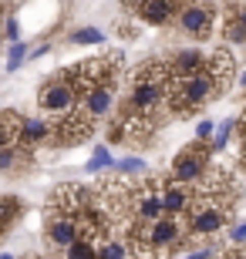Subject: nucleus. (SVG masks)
<instances>
[{
	"label": "nucleus",
	"mask_w": 246,
	"mask_h": 259,
	"mask_svg": "<svg viewBox=\"0 0 246 259\" xmlns=\"http://www.w3.org/2000/svg\"><path fill=\"white\" fill-rule=\"evenodd\" d=\"M239 88H243V91H246V71H243V74H239Z\"/></svg>",
	"instance_id": "nucleus-29"
},
{
	"label": "nucleus",
	"mask_w": 246,
	"mask_h": 259,
	"mask_svg": "<svg viewBox=\"0 0 246 259\" xmlns=\"http://www.w3.org/2000/svg\"><path fill=\"white\" fill-rule=\"evenodd\" d=\"M206 71L213 74V81H216L223 91H226L229 84H233V74H236V64H233V54L223 48L216 51H209V58H206Z\"/></svg>",
	"instance_id": "nucleus-13"
},
{
	"label": "nucleus",
	"mask_w": 246,
	"mask_h": 259,
	"mask_svg": "<svg viewBox=\"0 0 246 259\" xmlns=\"http://www.w3.org/2000/svg\"><path fill=\"white\" fill-rule=\"evenodd\" d=\"M128 256H132V249H128L125 236H108L98 246V259H128Z\"/></svg>",
	"instance_id": "nucleus-16"
},
{
	"label": "nucleus",
	"mask_w": 246,
	"mask_h": 259,
	"mask_svg": "<svg viewBox=\"0 0 246 259\" xmlns=\"http://www.w3.org/2000/svg\"><path fill=\"white\" fill-rule=\"evenodd\" d=\"M209 162H213V152H209L206 142H189L175 158H172V172L169 179L182 185H199L209 175Z\"/></svg>",
	"instance_id": "nucleus-3"
},
{
	"label": "nucleus",
	"mask_w": 246,
	"mask_h": 259,
	"mask_svg": "<svg viewBox=\"0 0 246 259\" xmlns=\"http://www.w3.org/2000/svg\"><path fill=\"white\" fill-rule=\"evenodd\" d=\"M48 142H57V128L48 118H24L20 128V148H41Z\"/></svg>",
	"instance_id": "nucleus-11"
},
{
	"label": "nucleus",
	"mask_w": 246,
	"mask_h": 259,
	"mask_svg": "<svg viewBox=\"0 0 246 259\" xmlns=\"http://www.w3.org/2000/svg\"><path fill=\"white\" fill-rule=\"evenodd\" d=\"M226 40L229 44H246V27H243V20L233 14L229 17V24H226Z\"/></svg>",
	"instance_id": "nucleus-22"
},
{
	"label": "nucleus",
	"mask_w": 246,
	"mask_h": 259,
	"mask_svg": "<svg viewBox=\"0 0 246 259\" xmlns=\"http://www.w3.org/2000/svg\"><path fill=\"white\" fill-rule=\"evenodd\" d=\"M20 128H24V115H17V111H0V148H17Z\"/></svg>",
	"instance_id": "nucleus-14"
},
{
	"label": "nucleus",
	"mask_w": 246,
	"mask_h": 259,
	"mask_svg": "<svg viewBox=\"0 0 246 259\" xmlns=\"http://www.w3.org/2000/svg\"><path fill=\"white\" fill-rule=\"evenodd\" d=\"M223 95V88L213 81L206 67L192 77H172V91H169V111L172 115H192L199 108H206L209 101H216Z\"/></svg>",
	"instance_id": "nucleus-1"
},
{
	"label": "nucleus",
	"mask_w": 246,
	"mask_h": 259,
	"mask_svg": "<svg viewBox=\"0 0 246 259\" xmlns=\"http://www.w3.org/2000/svg\"><path fill=\"white\" fill-rule=\"evenodd\" d=\"M165 215V199H162V182L159 179H142L132 185V226H152Z\"/></svg>",
	"instance_id": "nucleus-4"
},
{
	"label": "nucleus",
	"mask_w": 246,
	"mask_h": 259,
	"mask_svg": "<svg viewBox=\"0 0 246 259\" xmlns=\"http://www.w3.org/2000/svg\"><path fill=\"white\" fill-rule=\"evenodd\" d=\"M219 252L216 249H199V252H192V256H186V259H216Z\"/></svg>",
	"instance_id": "nucleus-27"
},
{
	"label": "nucleus",
	"mask_w": 246,
	"mask_h": 259,
	"mask_svg": "<svg viewBox=\"0 0 246 259\" xmlns=\"http://www.w3.org/2000/svg\"><path fill=\"white\" fill-rule=\"evenodd\" d=\"M17 215H20V199H14V195H0V236L14 226Z\"/></svg>",
	"instance_id": "nucleus-17"
},
{
	"label": "nucleus",
	"mask_w": 246,
	"mask_h": 259,
	"mask_svg": "<svg viewBox=\"0 0 246 259\" xmlns=\"http://www.w3.org/2000/svg\"><path fill=\"white\" fill-rule=\"evenodd\" d=\"M115 168L118 172H125V175H142V172H149V165L142 162V158H135V155H128V158H122V162H115Z\"/></svg>",
	"instance_id": "nucleus-23"
},
{
	"label": "nucleus",
	"mask_w": 246,
	"mask_h": 259,
	"mask_svg": "<svg viewBox=\"0 0 246 259\" xmlns=\"http://www.w3.org/2000/svg\"><path fill=\"white\" fill-rule=\"evenodd\" d=\"M91 202H95V192H91V189L75 185V182H64L48 195V212H61V215L81 219V215L91 209Z\"/></svg>",
	"instance_id": "nucleus-6"
},
{
	"label": "nucleus",
	"mask_w": 246,
	"mask_h": 259,
	"mask_svg": "<svg viewBox=\"0 0 246 259\" xmlns=\"http://www.w3.org/2000/svg\"><path fill=\"white\" fill-rule=\"evenodd\" d=\"M233 128H236V118H223L219 128H216V135H213V142H209V152L213 155L223 152V148L229 145V138H233Z\"/></svg>",
	"instance_id": "nucleus-18"
},
{
	"label": "nucleus",
	"mask_w": 246,
	"mask_h": 259,
	"mask_svg": "<svg viewBox=\"0 0 246 259\" xmlns=\"http://www.w3.org/2000/svg\"><path fill=\"white\" fill-rule=\"evenodd\" d=\"M81 236H85L81 219L61 215V212H48V215H44V242H48V249L64 252V249H71Z\"/></svg>",
	"instance_id": "nucleus-5"
},
{
	"label": "nucleus",
	"mask_w": 246,
	"mask_h": 259,
	"mask_svg": "<svg viewBox=\"0 0 246 259\" xmlns=\"http://www.w3.org/2000/svg\"><path fill=\"white\" fill-rule=\"evenodd\" d=\"M236 17L243 20V27H246V4H239V7H236Z\"/></svg>",
	"instance_id": "nucleus-28"
},
{
	"label": "nucleus",
	"mask_w": 246,
	"mask_h": 259,
	"mask_svg": "<svg viewBox=\"0 0 246 259\" xmlns=\"http://www.w3.org/2000/svg\"><path fill=\"white\" fill-rule=\"evenodd\" d=\"M38 108L54 121V125L64 121V118H71L78 108H81V95H78V88L67 81L64 71L54 74V77H48V81L38 88Z\"/></svg>",
	"instance_id": "nucleus-2"
},
{
	"label": "nucleus",
	"mask_w": 246,
	"mask_h": 259,
	"mask_svg": "<svg viewBox=\"0 0 246 259\" xmlns=\"http://www.w3.org/2000/svg\"><path fill=\"white\" fill-rule=\"evenodd\" d=\"M115 88H118V81H98V84H91L85 95H81V108L88 111V118H91L95 125L108 121V115H112V108H115Z\"/></svg>",
	"instance_id": "nucleus-7"
},
{
	"label": "nucleus",
	"mask_w": 246,
	"mask_h": 259,
	"mask_svg": "<svg viewBox=\"0 0 246 259\" xmlns=\"http://www.w3.org/2000/svg\"><path fill=\"white\" fill-rule=\"evenodd\" d=\"M30 58V48L27 40H20V44H10V54H7V71L14 74V71H20V64Z\"/></svg>",
	"instance_id": "nucleus-19"
},
{
	"label": "nucleus",
	"mask_w": 246,
	"mask_h": 259,
	"mask_svg": "<svg viewBox=\"0 0 246 259\" xmlns=\"http://www.w3.org/2000/svg\"><path fill=\"white\" fill-rule=\"evenodd\" d=\"M209 51H199V48H186V51H175L165 64H169V74L172 77H192L206 67Z\"/></svg>",
	"instance_id": "nucleus-12"
},
{
	"label": "nucleus",
	"mask_w": 246,
	"mask_h": 259,
	"mask_svg": "<svg viewBox=\"0 0 246 259\" xmlns=\"http://www.w3.org/2000/svg\"><path fill=\"white\" fill-rule=\"evenodd\" d=\"M0 259H17V256H10V252H0Z\"/></svg>",
	"instance_id": "nucleus-30"
},
{
	"label": "nucleus",
	"mask_w": 246,
	"mask_h": 259,
	"mask_svg": "<svg viewBox=\"0 0 246 259\" xmlns=\"http://www.w3.org/2000/svg\"><path fill=\"white\" fill-rule=\"evenodd\" d=\"M20 165V145L17 148H0V172H10Z\"/></svg>",
	"instance_id": "nucleus-24"
},
{
	"label": "nucleus",
	"mask_w": 246,
	"mask_h": 259,
	"mask_svg": "<svg viewBox=\"0 0 246 259\" xmlns=\"http://www.w3.org/2000/svg\"><path fill=\"white\" fill-rule=\"evenodd\" d=\"M104 40V34L98 27H78V30H71V44H101Z\"/></svg>",
	"instance_id": "nucleus-21"
},
{
	"label": "nucleus",
	"mask_w": 246,
	"mask_h": 259,
	"mask_svg": "<svg viewBox=\"0 0 246 259\" xmlns=\"http://www.w3.org/2000/svg\"><path fill=\"white\" fill-rule=\"evenodd\" d=\"M7 40H14V44H20V30H17V20H7Z\"/></svg>",
	"instance_id": "nucleus-26"
},
{
	"label": "nucleus",
	"mask_w": 246,
	"mask_h": 259,
	"mask_svg": "<svg viewBox=\"0 0 246 259\" xmlns=\"http://www.w3.org/2000/svg\"><path fill=\"white\" fill-rule=\"evenodd\" d=\"M213 20H216V14H213L209 4H186L182 14H179V27H182V34L202 37V34H209Z\"/></svg>",
	"instance_id": "nucleus-10"
},
{
	"label": "nucleus",
	"mask_w": 246,
	"mask_h": 259,
	"mask_svg": "<svg viewBox=\"0 0 246 259\" xmlns=\"http://www.w3.org/2000/svg\"><path fill=\"white\" fill-rule=\"evenodd\" d=\"M229 239L236 242V246H243V242H246V219H243V222H236V226L229 229Z\"/></svg>",
	"instance_id": "nucleus-25"
},
{
	"label": "nucleus",
	"mask_w": 246,
	"mask_h": 259,
	"mask_svg": "<svg viewBox=\"0 0 246 259\" xmlns=\"http://www.w3.org/2000/svg\"><path fill=\"white\" fill-rule=\"evenodd\" d=\"M108 165H115V158H112V152H108V148H95V155H91V162L85 165V172L88 175H95V172H101V168H108Z\"/></svg>",
	"instance_id": "nucleus-20"
},
{
	"label": "nucleus",
	"mask_w": 246,
	"mask_h": 259,
	"mask_svg": "<svg viewBox=\"0 0 246 259\" xmlns=\"http://www.w3.org/2000/svg\"><path fill=\"white\" fill-rule=\"evenodd\" d=\"M243 168H246V148H243Z\"/></svg>",
	"instance_id": "nucleus-31"
},
{
	"label": "nucleus",
	"mask_w": 246,
	"mask_h": 259,
	"mask_svg": "<svg viewBox=\"0 0 246 259\" xmlns=\"http://www.w3.org/2000/svg\"><path fill=\"white\" fill-rule=\"evenodd\" d=\"M182 7H186V4H179V0H135L138 17H142L145 24H152V27H165L172 20H179Z\"/></svg>",
	"instance_id": "nucleus-9"
},
{
	"label": "nucleus",
	"mask_w": 246,
	"mask_h": 259,
	"mask_svg": "<svg viewBox=\"0 0 246 259\" xmlns=\"http://www.w3.org/2000/svg\"><path fill=\"white\" fill-rule=\"evenodd\" d=\"M162 182V199H165V215L186 219L196 205V185H182L175 179H159Z\"/></svg>",
	"instance_id": "nucleus-8"
},
{
	"label": "nucleus",
	"mask_w": 246,
	"mask_h": 259,
	"mask_svg": "<svg viewBox=\"0 0 246 259\" xmlns=\"http://www.w3.org/2000/svg\"><path fill=\"white\" fill-rule=\"evenodd\" d=\"M98 246H101V242H98L95 236H81L71 249L61 252V259H98Z\"/></svg>",
	"instance_id": "nucleus-15"
}]
</instances>
